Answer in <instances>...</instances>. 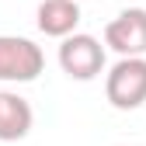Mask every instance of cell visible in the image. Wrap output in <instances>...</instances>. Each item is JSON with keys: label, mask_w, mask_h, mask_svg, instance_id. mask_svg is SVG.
<instances>
[{"label": "cell", "mask_w": 146, "mask_h": 146, "mask_svg": "<svg viewBox=\"0 0 146 146\" xmlns=\"http://www.w3.org/2000/svg\"><path fill=\"white\" fill-rule=\"evenodd\" d=\"M104 98L118 111L146 104V56H122L104 77Z\"/></svg>", "instance_id": "obj_1"}, {"label": "cell", "mask_w": 146, "mask_h": 146, "mask_svg": "<svg viewBox=\"0 0 146 146\" xmlns=\"http://www.w3.org/2000/svg\"><path fill=\"white\" fill-rule=\"evenodd\" d=\"M45 70V56L31 38L0 35V80L7 84H31Z\"/></svg>", "instance_id": "obj_2"}, {"label": "cell", "mask_w": 146, "mask_h": 146, "mask_svg": "<svg viewBox=\"0 0 146 146\" xmlns=\"http://www.w3.org/2000/svg\"><path fill=\"white\" fill-rule=\"evenodd\" d=\"M59 66L70 80H94L104 70V45L94 35L70 31L59 45Z\"/></svg>", "instance_id": "obj_3"}, {"label": "cell", "mask_w": 146, "mask_h": 146, "mask_svg": "<svg viewBox=\"0 0 146 146\" xmlns=\"http://www.w3.org/2000/svg\"><path fill=\"white\" fill-rule=\"evenodd\" d=\"M104 45L118 56H146V7H129L104 28Z\"/></svg>", "instance_id": "obj_4"}, {"label": "cell", "mask_w": 146, "mask_h": 146, "mask_svg": "<svg viewBox=\"0 0 146 146\" xmlns=\"http://www.w3.org/2000/svg\"><path fill=\"white\" fill-rule=\"evenodd\" d=\"M35 125V111L31 104L14 94V90H0V143H17L31 132Z\"/></svg>", "instance_id": "obj_5"}, {"label": "cell", "mask_w": 146, "mask_h": 146, "mask_svg": "<svg viewBox=\"0 0 146 146\" xmlns=\"http://www.w3.org/2000/svg\"><path fill=\"white\" fill-rule=\"evenodd\" d=\"M38 31L49 38H66L80 25V4L77 0H42L38 4Z\"/></svg>", "instance_id": "obj_6"}]
</instances>
